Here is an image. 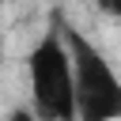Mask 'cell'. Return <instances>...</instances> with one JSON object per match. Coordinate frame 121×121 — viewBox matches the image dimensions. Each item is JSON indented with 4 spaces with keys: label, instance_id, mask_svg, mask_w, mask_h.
Returning <instances> with one entry per match:
<instances>
[{
    "label": "cell",
    "instance_id": "cell-3",
    "mask_svg": "<svg viewBox=\"0 0 121 121\" xmlns=\"http://www.w3.org/2000/svg\"><path fill=\"white\" fill-rule=\"evenodd\" d=\"M0 121H42V117H38L30 106H19V110H11V113H8V117H0Z\"/></svg>",
    "mask_w": 121,
    "mask_h": 121
},
{
    "label": "cell",
    "instance_id": "cell-1",
    "mask_svg": "<svg viewBox=\"0 0 121 121\" xmlns=\"http://www.w3.org/2000/svg\"><path fill=\"white\" fill-rule=\"evenodd\" d=\"M26 87H30V110L42 121H79L76 117V68H72V49H68L60 15L26 53Z\"/></svg>",
    "mask_w": 121,
    "mask_h": 121
},
{
    "label": "cell",
    "instance_id": "cell-2",
    "mask_svg": "<svg viewBox=\"0 0 121 121\" xmlns=\"http://www.w3.org/2000/svg\"><path fill=\"white\" fill-rule=\"evenodd\" d=\"M72 68H76V117L79 121H121V76L113 60L72 23H64Z\"/></svg>",
    "mask_w": 121,
    "mask_h": 121
},
{
    "label": "cell",
    "instance_id": "cell-7",
    "mask_svg": "<svg viewBox=\"0 0 121 121\" xmlns=\"http://www.w3.org/2000/svg\"><path fill=\"white\" fill-rule=\"evenodd\" d=\"M0 4H4V0H0Z\"/></svg>",
    "mask_w": 121,
    "mask_h": 121
},
{
    "label": "cell",
    "instance_id": "cell-5",
    "mask_svg": "<svg viewBox=\"0 0 121 121\" xmlns=\"http://www.w3.org/2000/svg\"><path fill=\"white\" fill-rule=\"evenodd\" d=\"M0 68H4V34H0Z\"/></svg>",
    "mask_w": 121,
    "mask_h": 121
},
{
    "label": "cell",
    "instance_id": "cell-6",
    "mask_svg": "<svg viewBox=\"0 0 121 121\" xmlns=\"http://www.w3.org/2000/svg\"><path fill=\"white\" fill-rule=\"evenodd\" d=\"M106 4H110V0H95V8H102V11H106Z\"/></svg>",
    "mask_w": 121,
    "mask_h": 121
},
{
    "label": "cell",
    "instance_id": "cell-4",
    "mask_svg": "<svg viewBox=\"0 0 121 121\" xmlns=\"http://www.w3.org/2000/svg\"><path fill=\"white\" fill-rule=\"evenodd\" d=\"M106 15H110V19H121V0H110V4H106Z\"/></svg>",
    "mask_w": 121,
    "mask_h": 121
}]
</instances>
